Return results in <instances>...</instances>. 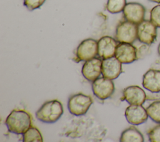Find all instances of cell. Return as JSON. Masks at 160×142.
Segmentation results:
<instances>
[{
    "instance_id": "6da1fadb",
    "label": "cell",
    "mask_w": 160,
    "mask_h": 142,
    "mask_svg": "<svg viewBox=\"0 0 160 142\" xmlns=\"http://www.w3.org/2000/svg\"><path fill=\"white\" fill-rule=\"evenodd\" d=\"M5 124L9 132L22 134L31 126V116L24 110L14 109L6 118Z\"/></svg>"
},
{
    "instance_id": "7a4b0ae2",
    "label": "cell",
    "mask_w": 160,
    "mask_h": 142,
    "mask_svg": "<svg viewBox=\"0 0 160 142\" xmlns=\"http://www.w3.org/2000/svg\"><path fill=\"white\" fill-rule=\"evenodd\" d=\"M63 114L62 103L56 99L45 102L36 112V118L45 123L56 122Z\"/></svg>"
},
{
    "instance_id": "3957f363",
    "label": "cell",
    "mask_w": 160,
    "mask_h": 142,
    "mask_svg": "<svg viewBox=\"0 0 160 142\" xmlns=\"http://www.w3.org/2000/svg\"><path fill=\"white\" fill-rule=\"evenodd\" d=\"M92 104V99L90 96L78 93L69 98L68 108L71 114L78 116L85 114Z\"/></svg>"
},
{
    "instance_id": "277c9868",
    "label": "cell",
    "mask_w": 160,
    "mask_h": 142,
    "mask_svg": "<svg viewBox=\"0 0 160 142\" xmlns=\"http://www.w3.org/2000/svg\"><path fill=\"white\" fill-rule=\"evenodd\" d=\"M138 24L125 21L120 23L116 30L115 38L119 43H127L132 44L136 39Z\"/></svg>"
},
{
    "instance_id": "5b68a950",
    "label": "cell",
    "mask_w": 160,
    "mask_h": 142,
    "mask_svg": "<svg viewBox=\"0 0 160 142\" xmlns=\"http://www.w3.org/2000/svg\"><path fill=\"white\" fill-rule=\"evenodd\" d=\"M94 94L99 99L104 100L111 97L114 92V84L111 79L105 77L98 78L92 83Z\"/></svg>"
},
{
    "instance_id": "8992f818",
    "label": "cell",
    "mask_w": 160,
    "mask_h": 142,
    "mask_svg": "<svg viewBox=\"0 0 160 142\" xmlns=\"http://www.w3.org/2000/svg\"><path fill=\"white\" fill-rule=\"evenodd\" d=\"M137 36L138 40L144 44H152L157 36V27L149 20H143L138 24Z\"/></svg>"
},
{
    "instance_id": "52a82bcc",
    "label": "cell",
    "mask_w": 160,
    "mask_h": 142,
    "mask_svg": "<svg viewBox=\"0 0 160 142\" xmlns=\"http://www.w3.org/2000/svg\"><path fill=\"white\" fill-rule=\"evenodd\" d=\"M76 55L78 61H88L96 58L98 55V42L91 38L83 40L77 48Z\"/></svg>"
},
{
    "instance_id": "ba28073f",
    "label": "cell",
    "mask_w": 160,
    "mask_h": 142,
    "mask_svg": "<svg viewBox=\"0 0 160 142\" xmlns=\"http://www.w3.org/2000/svg\"><path fill=\"white\" fill-rule=\"evenodd\" d=\"M122 12L126 21L136 24H138L144 20L146 10L144 7L140 3H127Z\"/></svg>"
},
{
    "instance_id": "9c48e42d",
    "label": "cell",
    "mask_w": 160,
    "mask_h": 142,
    "mask_svg": "<svg viewBox=\"0 0 160 142\" xmlns=\"http://www.w3.org/2000/svg\"><path fill=\"white\" fill-rule=\"evenodd\" d=\"M125 117L129 123L139 125L147 121L148 114L142 104H130L126 109Z\"/></svg>"
},
{
    "instance_id": "30bf717a",
    "label": "cell",
    "mask_w": 160,
    "mask_h": 142,
    "mask_svg": "<svg viewBox=\"0 0 160 142\" xmlns=\"http://www.w3.org/2000/svg\"><path fill=\"white\" fill-rule=\"evenodd\" d=\"M122 64L115 56L102 61L101 74L103 77L111 80L116 79L121 74Z\"/></svg>"
},
{
    "instance_id": "8fae6325",
    "label": "cell",
    "mask_w": 160,
    "mask_h": 142,
    "mask_svg": "<svg viewBox=\"0 0 160 142\" xmlns=\"http://www.w3.org/2000/svg\"><path fill=\"white\" fill-rule=\"evenodd\" d=\"M136 48L131 43H120L118 44L115 57L122 64H130L138 58Z\"/></svg>"
},
{
    "instance_id": "7c38bea8",
    "label": "cell",
    "mask_w": 160,
    "mask_h": 142,
    "mask_svg": "<svg viewBox=\"0 0 160 142\" xmlns=\"http://www.w3.org/2000/svg\"><path fill=\"white\" fill-rule=\"evenodd\" d=\"M101 68L102 61L98 58H94L86 61L82 67L81 73L85 79L93 82L101 74Z\"/></svg>"
},
{
    "instance_id": "4fadbf2b",
    "label": "cell",
    "mask_w": 160,
    "mask_h": 142,
    "mask_svg": "<svg viewBox=\"0 0 160 142\" xmlns=\"http://www.w3.org/2000/svg\"><path fill=\"white\" fill-rule=\"evenodd\" d=\"M116 40L112 37L106 36L98 41V55L102 59H107L115 56L118 46Z\"/></svg>"
},
{
    "instance_id": "5bb4252c",
    "label": "cell",
    "mask_w": 160,
    "mask_h": 142,
    "mask_svg": "<svg viewBox=\"0 0 160 142\" xmlns=\"http://www.w3.org/2000/svg\"><path fill=\"white\" fill-rule=\"evenodd\" d=\"M130 104H142L146 99L144 91L138 86H130L125 88L122 98Z\"/></svg>"
},
{
    "instance_id": "9a60e30c",
    "label": "cell",
    "mask_w": 160,
    "mask_h": 142,
    "mask_svg": "<svg viewBox=\"0 0 160 142\" xmlns=\"http://www.w3.org/2000/svg\"><path fill=\"white\" fill-rule=\"evenodd\" d=\"M142 86L152 93L160 92V70L150 69L144 74Z\"/></svg>"
},
{
    "instance_id": "2e32d148",
    "label": "cell",
    "mask_w": 160,
    "mask_h": 142,
    "mask_svg": "<svg viewBox=\"0 0 160 142\" xmlns=\"http://www.w3.org/2000/svg\"><path fill=\"white\" fill-rule=\"evenodd\" d=\"M119 141L121 142H142L144 137L137 128L130 126L122 132Z\"/></svg>"
},
{
    "instance_id": "e0dca14e",
    "label": "cell",
    "mask_w": 160,
    "mask_h": 142,
    "mask_svg": "<svg viewBox=\"0 0 160 142\" xmlns=\"http://www.w3.org/2000/svg\"><path fill=\"white\" fill-rule=\"evenodd\" d=\"M22 141L24 142H42L43 138L39 129L31 126L25 133L22 134Z\"/></svg>"
},
{
    "instance_id": "ac0fdd59",
    "label": "cell",
    "mask_w": 160,
    "mask_h": 142,
    "mask_svg": "<svg viewBox=\"0 0 160 142\" xmlns=\"http://www.w3.org/2000/svg\"><path fill=\"white\" fill-rule=\"evenodd\" d=\"M126 4V0H108L106 9L110 13L117 14L123 11Z\"/></svg>"
},
{
    "instance_id": "d6986e66",
    "label": "cell",
    "mask_w": 160,
    "mask_h": 142,
    "mask_svg": "<svg viewBox=\"0 0 160 142\" xmlns=\"http://www.w3.org/2000/svg\"><path fill=\"white\" fill-rule=\"evenodd\" d=\"M148 116L154 122L160 123V101L152 103L146 108Z\"/></svg>"
},
{
    "instance_id": "ffe728a7",
    "label": "cell",
    "mask_w": 160,
    "mask_h": 142,
    "mask_svg": "<svg viewBox=\"0 0 160 142\" xmlns=\"http://www.w3.org/2000/svg\"><path fill=\"white\" fill-rule=\"evenodd\" d=\"M150 21L157 27L160 28V4L154 6L150 13Z\"/></svg>"
},
{
    "instance_id": "44dd1931",
    "label": "cell",
    "mask_w": 160,
    "mask_h": 142,
    "mask_svg": "<svg viewBox=\"0 0 160 142\" xmlns=\"http://www.w3.org/2000/svg\"><path fill=\"white\" fill-rule=\"evenodd\" d=\"M148 137L151 142H160V123L149 130Z\"/></svg>"
},
{
    "instance_id": "7402d4cb",
    "label": "cell",
    "mask_w": 160,
    "mask_h": 142,
    "mask_svg": "<svg viewBox=\"0 0 160 142\" xmlns=\"http://www.w3.org/2000/svg\"><path fill=\"white\" fill-rule=\"evenodd\" d=\"M46 0H24V5L30 11L40 8Z\"/></svg>"
},
{
    "instance_id": "603a6c76",
    "label": "cell",
    "mask_w": 160,
    "mask_h": 142,
    "mask_svg": "<svg viewBox=\"0 0 160 142\" xmlns=\"http://www.w3.org/2000/svg\"><path fill=\"white\" fill-rule=\"evenodd\" d=\"M151 2H154V3H160V0H149Z\"/></svg>"
},
{
    "instance_id": "cb8c5ba5",
    "label": "cell",
    "mask_w": 160,
    "mask_h": 142,
    "mask_svg": "<svg viewBox=\"0 0 160 142\" xmlns=\"http://www.w3.org/2000/svg\"><path fill=\"white\" fill-rule=\"evenodd\" d=\"M158 54L160 55V43L159 44V46L158 47Z\"/></svg>"
}]
</instances>
